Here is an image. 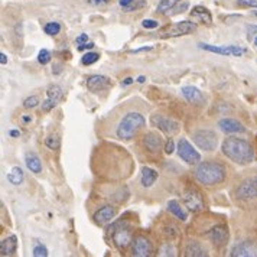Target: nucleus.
Masks as SVG:
<instances>
[{
	"label": "nucleus",
	"instance_id": "f257e3e1",
	"mask_svg": "<svg viewBox=\"0 0 257 257\" xmlns=\"http://www.w3.org/2000/svg\"><path fill=\"white\" fill-rule=\"evenodd\" d=\"M222 153L237 165H248L254 159L251 145L240 138H227L222 142Z\"/></svg>",
	"mask_w": 257,
	"mask_h": 257
},
{
	"label": "nucleus",
	"instance_id": "f03ea898",
	"mask_svg": "<svg viewBox=\"0 0 257 257\" xmlns=\"http://www.w3.org/2000/svg\"><path fill=\"white\" fill-rule=\"evenodd\" d=\"M195 179L198 181L199 184L205 185V187H214L221 184L222 181L225 179L227 175V169L218 162H202L197 166L195 169Z\"/></svg>",
	"mask_w": 257,
	"mask_h": 257
},
{
	"label": "nucleus",
	"instance_id": "7ed1b4c3",
	"mask_svg": "<svg viewBox=\"0 0 257 257\" xmlns=\"http://www.w3.org/2000/svg\"><path fill=\"white\" fill-rule=\"evenodd\" d=\"M146 126V120L138 111L126 113L118 121L116 128V136L121 141H130L133 139L142 128Z\"/></svg>",
	"mask_w": 257,
	"mask_h": 257
},
{
	"label": "nucleus",
	"instance_id": "20e7f679",
	"mask_svg": "<svg viewBox=\"0 0 257 257\" xmlns=\"http://www.w3.org/2000/svg\"><path fill=\"white\" fill-rule=\"evenodd\" d=\"M113 228V234H111V240L118 250H124L128 245L133 243V235L127 225L118 222L116 225L111 227Z\"/></svg>",
	"mask_w": 257,
	"mask_h": 257
},
{
	"label": "nucleus",
	"instance_id": "39448f33",
	"mask_svg": "<svg viewBox=\"0 0 257 257\" xmlns=\"http://www.w3.org/2000/svg\"><path fill=\"white\" fill-rule=\"evenodd\" d=\"M192 141L199 149L205 152H212L217 146V135L211 130H197L192 135Z\"/></svg>",
	"mask_w": 257,
	"mask_h": 257
},
{
	"label": "nucleus",
	"instance_id": "423d86ee",
	"mask_svg": "<svg viewBox=\"0 0 257 257\" xmlns=\"http://www.w3.org/2000/svg\"><path fill=\"white\" fill-rule=\"evenodd\" d=\"M235 197L241 201H251L257 198V176H251L243 181L237 189Z\"/></svg>",
	"mask_w": 257,
	"mask_h": 257
},
{
	"label": "nucleus",
	"instance_id": "0eeeda50",
	"mask_svg": "<svg viewBox=\"0 0 257 257\" xmlns=\"http://www.w3.org/2000/svg\"><path fill=\"white\" fill-rule=\"evenodd\" d=\"M176 149H178L179 158H181L184 162H187V164L189 165L199 164L201 155L194 149V146H191V143H189L187 139H179V142H178V148H176Z\"/></svg>",
	"mask_w": 257,
	"mask_h": 257
},
{
	"label": "nucleus",
	"instance_id": "6e6552de",
	"mask_svg": "<svg viewBox=\"0 0 257 257\" xmlns=\"http://www.w3.org/2000/svg\"><path fill=\"white\" fill-rule=\"evenodd\" d=\"M197 24L195 22H189V21H181L176 22L172 26H169L164 32V38H175V36H184L194 34L197 31Z\"/></svg>",
	"mask_w": 257,
	"mask_h": 257
},
{
	"label": "nucleus",
	"instance_id": "1a4fd4ad",
	"mask_svg": "<svg viewBox=\"0 0 257 257\" xmlns=\"http://www.w3.org/2000/svg\"><path fill=\"white\" fill-rule=\"evenodd\" d=\"M199 48L208 52H214L218 55H224V57H243L245 54V49L237 45H222V47H215V45H210V44H199Z\"/></svg>",
	"mask_w": 257,
	"mask_h": 257
},
{
	"label": "nucleus",
	"instance_id": "9d476101",
	"mask_svg": "<svg viewBox=\"0 0 257 257\" xmlns=\"http://www.w3.org/2000/svg\"><path fill=\"white\" fill-rule=\"evenodd\" d=\"M184 202H185L187 208L191 212H199V211H202L205 208L202 195L194 188H188L187 191L184 192Z\"/></svg>",
	"mask_w": 257,
	"mask_h": 257
},
{
	"label": "nucleus",
	"instance_id": "9b49d317",
	"mask_svg": "<svg viewBox=\"0 0 257 257\" xmlns=\"http://www.w3.org/2000/svg\"><path fill=\"white\" fill-rule=\"evenodd\" d=\"M132 254L135 257H149L152 254V243H151L146 237L138 235V237L133 240Z\"/></svg>",
	"mask_w": 257,
	"mask_h": 257
},
{
	"label": "nucleus",
	"instance_id": "f8f14e48",
	"mask_svg": "<svg viewBox=\"0 0 257 257\" xmlns=\"http://www.w3.org/2000/svg\"><path fill=\"white\" fill-rule=\"evenodd\" d=\"M152 121L156 127L164 132L165 135L172 136V135H175V133L179 132V123L175 121V120H172V118H169V117L153 116Z\"/></svg>",
	"mask_w": 257,
	"mask_h": 257
},
{
	"label": "nucleus",
	"instance_id": "ddd939ff",
	"mask_svg": "<svg viewBox=\"0 0 257 257\" xmlns=\"http://www.w3.org/2000/svg\"><path fill=\"white\" fill-rule=\"evenodd\" d=\"M207 235L215 245H224L228 241V228L224 224H217L208 230Z\"/></svg>",
	"mask_w": 257,
	"mask_h": 257
},
{
	"label": "nucleus",
	"instance_id": "4468645a",
	"mask_svg": "<svg viewBox=\"0 0 257 257\" xmlns=\"http://www.w3.org/2000/svg\"><path fill=\"white\" fill-rule=\"evenodd\" d=\"M116 215V207H113V205H104V207H101L100 210L94 214L93 218L95 224H98V225H107V224H110V222L113 221V218Z\"/></svg>",
	"mask_w": 257,
	"mask_h": 257
},
{
	"label": "nucleus",
	"instance_id": "2eb2a0df",
	"mask_svg": "<svg viewBox=\"0 0 257 257\" xmlns=\"http://www.w3.org/2000/svg\"><path fill=\"white\" fill-rule=\"evenodd\" d=\"M85 85L91 93H98L110 87V78L105 75H90L85 81Z\"/></svg>",
	"mask_w": 257,
	"mask_h": 257
},
{
	"label": "nucleus",
	"instance_id": "dca6fc26",
	"mask_svg": "<svg viewBox=\"0 0 257 257\" xmlns=\"http://www.w3.org/2000/svg\"><path fill=\"white\" fill-rule=\"evenodd\" d=\"M233 257H253L257 256V245L251 241H241L235 244L230 253Z\"/></svg>",
	"mask_w": 257,
	"mask_h": 257
},
{
	"label": "nucleus",
	"instance_id": "f3484780",
	"mask_svg": "<svg viewBox=\"0 0 257 257\" xmlns=\"http://www.w3.org/2000/svg\"><path fill=\"white\" fill-rule=\"evenodd\" d=\"M182 95L185 97L188 103H192V104H202L204 103V95L199 91L197 87H192V85H187V87H182L181 90Z\"/></svg>",
	"mask_w": 257,
	"mask_h": 257
},
{
	"label": "nucleus",
	"instance_id": "a211bd4d",
	"mask_svg": "<svg viewBox=\"0 0 257 257\" xmlns=\"http://www.w3.org/2000/svg\"><path fill=\"white\" fill-rule=\"evenodd\" d=\"M218 126L224 133H244L245 132L244 126L234 118H222L218 121Z\"/></svg>",
	"mask_w": 257,
	"mask_h": 257
},
{
	"label": "nucleus",
	"instance_id": "6ab92c4d",
	"mask_svg": "<svg viewBox=\"0 0 257 257\" xmlns=\"http://www.w3.org/2000/svg\"><path fill=\"white\" fill-rule=\"evenodd\" d=\"M18 248V237L16 235H9L2 240L0 243V254L5 256H13Z\"/></svg>",
	"mask_w": 257,
	"mask_h": 257
},
{
	"label": "nucleus",
	"instance_id": "aec40b11",
	"mask_svg": "<svg viewBox=\"0 0 257 257\" xmlns=\"http://www.w3.org/2000/svg\"><path fill=\"white\" fill-rule=\"evenodd\" d=\"M143 143L149 152H158L162 148V138L156 133H148L143 139Z\"/></svg>",
	"mask_w": 257,
	"mask_h": 257
},
{
	"label": "nucleus",
	"instance_id": "412c9836",
	"mask_svg": "<svg viewBox=\"0 0 257 257\" xmlns=\"http://www.w3.org/2000/svg\"><path fill=\"white\" fill-rule=\"evenodd\" d=\"M191 18L197 19L204 25H211V22H212V16H211L210 11L207 8H202V6H195L191 11Z\"/></svg>",
	"mask_w": 257,
	"mask_h": 257
},
{
	"label": "nucleus",
	"instance_id": "4be33fe9",
	"mask_svg": "<svg viewBox=\"0 0 257 257\" xmlns=\"http://www.w3.org/2000/svg\"><path fill=\"white\" fill-rule=\"evenodd\" d=\"M25 164L28 166V169L34 174H41L42 172V164H41V159L36 156L34 152L26 153L25 156Z\"/></svg>",
	"mask_w": 257,
	"mask_h": 257
},
{
	"label": "nucleus",
	"instance_id": "5701e85b",
	"mask_svg": "<svg viewBox=\"0 0 257 257\" xmlns=\"http://www.w3.org/2000/svg\"><path fill=\"white\" fill-rule=\"evenodd\" d=\"M156 179H158V172L155 169L148 168V166H145L142 169V185L143 187H152L153 184L156 182Z\"/></svg>",
	"mask_w": 257,
	"mask_h": 257
},
{
	"label": "nucleus",
	"instance_id": "b1692460",
	"mask_svg": "<svg viewBox=\"0 0 257 257\" xmlns=\"http://www.w3.org/2000/svg\"><path fill=\"white\" fill-rule=\"evenodd\" d=\"M168 210L171 211V212L175 215L176 218H179L181 221H187V218H188L187 212H185L184 208L179 205V202H178V201H175V199L168 201Z\"/></svg>",
	"mask_w": 257,
	"mask_h": 257
},
{
	"label": "nucleus",
	"instance_id": "393cba45",
	"mask_svg": "<svg viewBox=\"0 0 257 257\" xmlns=\"http://www.w3.org/2000/svg\"><path fill=\"white\" fill-rule=\"evenodd\" d=\"M207 253H205V250L201 247L199 243L197 241H191L189 244L187 245V248H185V256H195V257H202L205 256Z\"/></svg>",
	"mask_w": 257,
	"mask_h": 257
},
{
	"label": "nucleus",
	"instance_id": "a878e982",
	"mask_svg": "<svg viewBox=\"0 0 257 257\" xmlns=\"http://www.w3.org/2000/svg\"><path fill=\"white\" fill-rule=\"evenodd\" d=\"M24 172H22V169L19 168V166H15L12 168V171L8 174V181L13 184V185H21L22 182H24Z\"/></svg>",
	"mask_w": 257,
	"mask_h": 257
},
{
	"label": "nucleus",
	"instance_id": "bb28decb",
	"mask_svg": "<svg viewBox=\"0 0 257 257\" xmlns=\"http://www.w3.org/2000/svg\"><path fill=\"white\" fill-rule=\"evenodd\" d=\"M178 2H181V0H161V2H159V5H158L156 12L168 13V11H171V9H174V8H175Z\"/></svg>",
	"mask_w": 257,
	"mask_h": 257
},
{
	"label": "nucleus",
	"instance_id": "cd10ccee",
	"mask_svg": "<svg viewBox=\"0 0 257 257\" xmlns=\"http://www.w3.org/2000/svg\"><path fill=\"white\" fill-rule=\"evenodd\" d=\"M47 95L48 98H51V100H54V101L58 103L59 100L62 98V88H61L59 85H52V87L48 88Z\"/></svg>",
	"mask_w": 257,
	"mask_h": 257
},
{
	"label": "nucleus",
	"instance_id": "c85d7f7f",
	"mask_svg": "<svg viewBox=\"0 0 257 257\" xmlns=\"http://www.w3.org/2000/svg\"><path fill=\"white\" fill-rule=\"evenodd\" d=\"M45 146H47L48 149H52V151L59 149V146H61V139H59L58 135H51V136H48L47 139H45Z\"/></svg>",
	"mask_w": 257,
	"mask_h": 257
},
{
	"label": "nucleus",
	"instance_id": "c756f323",
	"mask_svg": "<svg viewBox=\"0 0 257 257\" xmlns=\"http://www.w3.org/2000/svg\"><path fill=\"white\" fill-rule=\"evenodd\" d=\"M44 31H45V34L49 36L58 35L59 32H61V25H59L58 22H49V24L45 25Z\"/></svg>",
	"mask_w": 257,
	"mask_h": 257
},
{
	"label": "nucleus",
	"instance_id": "7c9ffc66",
	"mask_svg": "<svg viewBox=\"0 0 257 257\" xmlns=\"http://www.w3.org/2000/svg\"><path fill=\"white\" fill-rule=\"evenodd\" d=\"M100 58V55L97 52H87L84 54V57L81 58L82 65H93L94 62H97Z\"/></svg>",
	"mask_w": 257,
	"mask_h": 257
},
{
	"label": "nucleus",
	"instance_id": "2f4dec72",
	"mask_svg": "<svg viewBox=\"0 0 257 257\" xmlns=\"http://www.w3.org/2000/svg\"><path fill=\"white\" fill-rule=\"evenodd\" d=\"M38 61H39V64H42V65L49 64V62H51V52H49L48 49H41L39 54H38Z\"/></svg>",
	"mask_w": 257,
	"mask_h": 257
},
{
	"label": "nucleus",
	"instance_id": "473e14b6",
	"mask_svg": "<svg viewBox=\"0 0 257 257\" xmlns=\"http://www.w3.org/2000/svg\"><path fill=\"white\" fill-rule=\"evenodd\" d=\"M32 254L35 257H47L49 253H48V248L44 244H36L32 250Z\"/></svg>",
	"mask_w": 257,
	"mask_h": 257
},
{
	"label": "nucleus",
	"instance_id": "72a5a7b5",
	"mask_svg": "<svg viewBox=\"0 0 257 257\" xmlns=\"http://www.w3.org/2000/svg\"><path fill=\"white\" fill-rule=\"evenodd\" d=\"M38 104H39L38 95H31V97H28V98H25L24 100L25 108H34V107H36Z\"/></svg>",
	"mask_w": 257,
	"mask_h": 257
},
{
	"label": "nucleus",
	"instance_id": "f704fd0d",
	"mask_svg": "<svg viewBox=\"0 0 257 257\" xmlns=\"http://www.w3.org/2000/svg\"><path fill=\"white\" fill-rule=\"evenodd\" d=\"M146 6V0H133V3L128 6V9L126 12H135V11H139L142 8Z\"/></svg>",
	"mask_w": 257,
	"mask_h": 257
},
{
	"label": "nucleus",
	"instance_id": "c9c22d12",
	"mask_svg": "<svg viewBox=\"0 0 257 257\" xmlns=\"http://www.w3.org/2000/svg\"><path fill=\"white\" fill-rule=\"evenodd\" d=\"M161 256H175V250L171 244H165L161 248Z\"/></svg>",
	"mask_w": 257,
	"mask_h": 257
},
{
	"label": "nucleus",
	"instance_id": "e433bc0d",
	"mask_svg": "<svg viewBox=\"0 0 257 257\" xmlns=\"http://www.w3.org/2000/svg\"><path fill=\"white\" fill-rule=\"evenodd\" d=\"M237 3L241 8H254V9H257V0H237Z\"/></svg>",
	"mask_w": 257,
	"mask_h": 257
},
{
	"label": "nucleus",
	"instance_id": "4c0bfd02",
	"mask_svg": "<svg viewBox=\"0 0 257 257\" xmlns=\"http://www.w3.org/2000/svg\"><path fill=\"white\" fill-rule=\"evenodd\" d=\"M57 104H58L57 101H54V100H51V98H48L47 97V100L42 103V110H44V111H51Z\"/></svg>",
	"mask_w": 257,
	"mask_h": 257
},
{
	"label": "nucleus",
	"instance_id": "58836bf2",
	"mask_svg": "<svg viewBox=\"0 0 257 257\" xmlns=\"http://www.w3.org/2000/svg\"><path fill=\"white\" fill-rule=\"evenodd\" d=\"M143 28H146V29H155V28H158L159 26V22L158 21H155V19H145L143 22Z\"/></svg>",
	"mask_w": 257,
	"mask_h": 257
},
{
	"label": "nucleus",
	"instance_id": "ea45409f",
	"mask_svg": "<svg viewBox=\"0 0 257 257\" xmlns=\"http://www.w3.org/2000/svg\"><path fill=\"white\" fill-rule=\"evenodd\" d=\"M175 151V143L172 139H169V141L166 142V145H165V153L166 155H172Z\"/></svg>",
	"mask_w": 257,
	"mask_h": 257
},
{
	"label": "nucleus",
	"instance_id": "a19ab883",
	"mask_svg": "<svg viewBox=\"0 0 257 257\" xmlns=\"http://www.w3.org/2000/svg\"><path fill=\"white\" fill-rule=\"evenodd\" d=\"M133 3V0H118V5H120V8L126 12L128 9V6Z\"/></svg>",
	"mask_w": 257,
	"mask_h": 257
},
{
	"label": "nucleus",
	"instance_id": "79ce46f5",
	"mask_svg": "<svg viewBox=\"0 0 257 257\" xmlns=\"http://www.w3.org/2000/svg\"><path fill=\"white\" fill-rule=\"evenodd\" d=\"M188 9V2H182V3H181V5H179V6H176L175 8V15L176 13H182V12H185V11H187Z\"/></svg>",
	"mask_w": 257,
	"mask_h": 257
},
{
	"label": "nucleus",
	"instance_id": "37998d69",
	"mask_svg": "<svg viewBox=\"0 0 257 257\" xmlns=\"http://www.w3.org/2000/svg\"><path fill=\"white\" fill-rule=\"evenodd\" d=\"M88 42V35L87 34H82L77 38V44L78 45H84V44H87Z\"/></svg>",
	"mask_w": 257,
	"mask_h": 257
},
{
	"label": "nucleus",
	"instance_id": "c03bdc74",
	"mask_svg": "<svg viewBox=\"0 0 257 257\" xmlns=\"http://www.w3.org/2000/svg\"><path fill=\"white\" fill-rule=\"evenodd\" d=\"M253 35L257 36V26L250 25V26H248V38H251Z\"/></svg>",
	"mask_w": 257,
	"mask_h": 257
},
{
	"label": "nucleus",
	"instance_id": "a18cd8bd",
	"mask_svg": "<svg viewBox=\"0 0 257 257\" xmlns=\"http://www.w3.org/2000/svg\"><path fill=\"white\" fill-rule=\"evenodd\" d=\"M93 48H94L93 42H87V44H84V45H80L78 49H80V51H85V49H93Z\"/></svg>",
	"mask_w": 257,
	"mask_h": 257
},
{
	"label": "nucleus",
	"instance_id": "49530a36",
	"mask_svg": "<svg viewBox=\"0 0 257 257\" xmlns=\"http://www.w3.org/2000/svg\"><path fill=\"white\" fill-rule=\"evenodd\" d=\"M0 64H2V65H6V64H8V57H6L5 52L0 54Z\"/></svg>",
	"mask_w": 257,
	"mask_h": 257
},
{
	"label": "nucleus",
	"instance_id": "de8ad7c7",
	"mask_svg": "<svg viewBox=\"0 0 257 257\" xmlns=\"http://www.w3.org/2000/svg\"><path fill=\"white\" fill-rule=\"evenodd\" d=\"M11 136L12 138H19L21 136V132L19 130H11Z\"/></svg>",
	"mask_w": 257,
	"mask_h": 257
},
{
	"label": "nucleus",
	"instance_id": "09e8293b",
	"mask_svg": "<svg viewBox=\"0 0 257 257\" xmlns=\"http://www.w3.org/2000/svg\"><path fill=\"white\" fill-rule=\"evenodd\" d=\"M132 82H133V78L128 77V78H126V80L123 81V85H128V84H132Z\"/></svg>",
	"mask_w": 257,
	"mask_h": 257
},
{
	"label": "nucleus",
	"instance_id": "8fccbe9b",
	"mask_svg": "<svg viewBox=\"0 0 257 257\" xmlns=\"http://www.w3.org/2000/svg\"><path fill=\"white\" fill-rule=\"evenodd\" d=\"M94 5H101V3H105L107 0H91Z\"/></svg>",
	"mask_w": 257,
	"mask_h": 257
},
{
	"label": "nucleus",
	"instance_id": "3c124183",
	"mask_svg": "<svg viewBox=\"0 0 257 257\" xmlns=\"http://www.w3.org/2000/svg\"><path fill=\"white\" fill-rule=\"evenodd\" d=\"M145 81H146V78H145V77H139V78H138V82H141V84Z\"/></svg>",
	"mask_w": 257,
	"mask_h": 257
},
{
	"label": "nucleus",
	"instance_id": "603ef678",
	"mask_svg": "<svg viewBox=\"0 0 257 257\" xmlns=\"http://www.w3.org/2000/svg\"><path fill=\"white\" fill-rule=\"evenodd\" d=\"M24 121H31V117L25 116V117H24Z\"/></svg>",
	"mask_w": 257,
	"mask_h": 257
},
{
	"label": "nucleus",
	"instance_id": "864d4df0",
	"mask_svg": "<svg viewBox=\"0 0 257 257\" xmlns=\"http://www.w3.org/2000/svg\"><path fill=\"white\" fill-rule=\"evenodd\" d=\"M253 15H254V16H256V18H257V11H254V12H253Z\"/></svg>",
	"mask_w": 257,
	"mask_h": 257
},
{
	"label": "nucleus",
	"instance_id": "5fc2aeb1",
	"mask_svg": "<svg viewBox=\"0 0 257 257\" xmlns=\"http://www.w3.org/2000/svg\"><path fill=\"white\" fill-rule=\"evenodd\" d=\"M254 44H256V45H257V36H256V38H254Z\"/></svg>",
	"mask_w": 257,
	"mask_h": 257
}]
</instances>
